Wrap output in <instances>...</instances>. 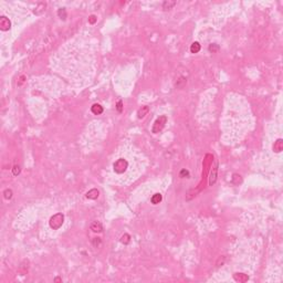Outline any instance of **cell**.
Returning a JSON list of instances; mask_svg holds the SVG:
<instances>
[{
    "instance_id": "6da1fadb",
    "label": "cell",
    "mask_w": 283,
    "mask_h": 283,
    "mask_svg": "<svg viewBox=\"0 0 283 283\" xmlns=\"http://www.w3.org/2000/svg\"><path fill=\"white\" fill-rule=\"evenodd\" d=\"M63 222H64V216H63V214H55V215H53L51 218H50V220H49V225H50V227H51V229H53V230H58V229H60L61 227H62Z\"/></svg>"
},
{
    "instance_id": "7a4b0ae2",
    "label": "cell",
    "mask_w": 283,
    "mask_h": 283,
    "mask_svg": "<svg viewBox=\"0 0 283 283\" xmlns=\"http://www.w3.org/2000/svg\"><path fill=\"white\" fill-rule=\"evenodd\" d=\"M128 167V163L124 158H118L114 164H113V169L116 174H123L126 172Z\"/></svg>"
},
{
    "instance_id": "3957f363",
    "label": "cell",
    "mask_w": 283,
    "mask_h": 283,
    "mask_svg": "<svg viewBox=\"0 0 283 283\" xmlns=\"http://www.w3.org/2000/svg\"><path fill=\"white\" fill-rule=\"evenodd\" d=\"M166 123H167V116H166V115L159 116L157 120L154 122V125H153L152 132L154 133V134H157V133H159V132L162 131L163 128L165 127Z\"/></svg>"
},
{
    "instance_id": "277c9868",
    "label": "cell",
    "mask_w": 283,
    "mask_h": 283,
    "mask_svg": "<svg viewBox=\"0 0 283 283\" xmlns=\"http://www.w3.org/2000/svg\"><path fill=\"white\" fill-rule=\"evenodd\" d=\"M11 28V21L9 20V18H7L6 16L0 17V30L1 31H8Z\"/></svg>"
},
{
    "instance_id": "5b68a950",
    "label": "cell",
    "mask_w": 283,
    "mask_h": 283,
    "mask_svg": "<svg viewBox=\"0 0 283 283\" xmlns=\"http://www.w3.org/2000/svg\"><path fill=\"white\" fill-rule=\"evenodd\" d=\"M217 172H218V162L215 160V165H214V167H212V170H211V173H210V177H209L210 186L215 185L216 180H217Z\"/></svg>"
},
{
    "instance_id": "8992f818",
    "label": "cell",
    "mask_w": 283,
    "mask_h": 283,
    "mask_svg": "<svg viewBox=\"0 0 283 283\" xmlns=\"http://www.w3.org/2000/svg\"><path fill=\"white\" fill-rule=\"evenodd\" d=\"M99 196H100V191L97 190V189H91V190H89L88 193H86V195H85V197L88 198V199H92V200H95L99 198Z\"/></svg>"
},
{
    "instance_id": "52a82bcc",
    "label": "cell",
    "mask_w": 283,
    "mask_h": 283,
    "mask_svg": "<svg viewBox=\"0 0 283 283\" xmlns=\"http://www.w3.org/2000/svg\"><path fill=\"white\" fill-rule=\"evenodd\" d=\"M90 228H91V230L93 231V232H96V233H100V232L103 231V226H102V223H101L100 221H93L91 223Z\"/></svg>"
},
{
    "instance_id": "ba28073f",
    "label": "cell",
    "mask_w": 283,
    "mask_h": 283,
    "mask_svg": "<svg viewBox=\"0 0 283 283\" xmlns=\"http://www.w3.org/2000/svg\"><path fill=\"white\" fill-rule=\"evenodd\" d=\"M283 151V139L282 138H278L273 144V152L274 153H280Z\"/></svg>"
},
{
    "instance_id": "9c48e42d",
    "label": "cell",
    "mask_w": 283,
    "mask_h": 283,
    "mask_svg": "<svg viewBox=\"0 0 283 283\" xmlns=\"http://www.w3.org/2000/svg\"><path fill=\"white\" fill-rule=\"evenodd\" d=\"M91 111H92V113H93L94 115H101V114L103 113L104 109H103V106H102V105L97 104V103H95V104L92 105V107H91Z\"/></svg>"
},
{
    "instance_id": "30bf717a",
    "label": "cell",
    "mask_w": 283,
    "mask_h": 283,
    "mask_svg": "<svg viewBox=\"0 0 283 283\" xmlns=\"http://www.w3.org/2000/svg\"><path fill=\"white\" fill-rule=\"evenodd\" d=\"M176 1H174V0H166V1H164L163 2V9L164 10H170V9H173L174 7L176 6Z\"/></svg>"
},
{
    "instance_id": "8fae6325",
    "label": "cell",
    "mask_w": 283,
    "mask_h": 283,
    "mask_svg": "<svg viewBox=\"0 0 283 283\" xmlns=\"http://www.w3.org/2000/svg\"><path fill=\"white\" fill-rule=\"evenodd\" d=\"M233 278L236 281H239V282H246L249 280V277L244 274V273H235L233 274Z\"/></svg>"
},
{
    "instance_id": "7c38bea8",
    "label": "cell",
    "mask_w": 283,
    "mask_h": 283,
    "mask_svg": "<svg viewBox=\"0 0 283 283\" xmlns=\"http://www.w3.org/2000/svg\"><path fill=\"white\" fill-rule=\"evenodd\" d=\"M44 11H46V4L40 2V4H38L37 8L33 10V13L37 15V16H40V15H42Z\"/></svg>"
},
{
    "instance_id": "4fadbf2b",
    "label": "cell",
    "mask_w": 283,
    "mask_h": 283,
    "mask_svg": "<svg viewBox=\"0 0 283 283\" xmlns=\"http://www.w3.org/2000/svg\"><path fill=\"white\" fill-rule=\"evenodd\" d=\"M148 112H149V107L147 105L142 106L141 109L138 110V112H137V117L138 118H143V117H145V115H146Z\"/></svg>"
},
{
    "instance_id": "5bb4252c",
    "label": "cell",
    "mask_w": 283,
    "mask_h": 283,
    "mask_svg": "<svg viewBox=\"0 0 283 283\" xmlns=\"http://www.w3.org/2000/svg\"><path fill=\"white\" fill-rule=\"evenodd\" d=\"M162 200H163V196L160 194H158V193L155 195H153V197L151 198V201H152L153 205H158Z\"/></svg>"
},
{
    "instance_id": "9a60e30c",
    "label": "cell",
    "mask_w": 283,
    "mask_h": 283,
    "mask_svg": "<svg viewBox=\"0 0 283 283\" xmlns=\"http://www.w3.org/2000/svg\"><path fill=\"white\" fill-rule=\"evenodd\" d=\"M201 49V46L199 44V42H194L191 46H190V52L191 53H198Z\"/></svg>"
},
{
    "instance_id": "2e32d148",
    "label": "cell",
    "mask_w": 283,
    "mask_h": 283,
    "mask_svg": "<svg viewBox=\"0 0 283 283\" xmlns=\"http://www.w3.org/2000/svg\"><path fill=\"white\" fill-rule=\"evenodd\" d=\"M58 17L61 20H65L67 19V10L65 8H60L58 10Z\"/></svg>"
},
{
    "instance_id": "e0dca14e",
    "label": "cell",
    "mask_w": 283,
    "mask_h": 283,
    "mask_svg": "<svg viewBox=\"0 0 283 283\" xmlns=\"http://www.w3.org/2000/svg\"><path fill=\"white\" fill-rule=\"evenodd\" d=\"M121 242L123 244H128L131 242V236L128 233H124L123 236L121 237Z\"/></svg>"
},
{
    "instance_id": "ac0fdd59",
    "label": "cell",
    "mask_w": 283,
    "mask_h": 283,
    "mask_svg": "<svg viewBox=\"0 0 283 283\" xmlns=\"http://www.w3.org/2000/svg\"><path fill=\"white\" fill-rule=\"evenodd\" d=\"M12 196H13V193H12V190L11 189H6L5 191H4V197H5L7 200H10L11 198H12Z\"/></svg>"
},
{
    "instance_id": "d6986e66",
    "label": "cell",
    "mask_w": 283,
    "mask_h": 283,
    "mask_svg": "<svg viewBox=\"0 0 283 283\" xmlns=\"http://www.w3.org/2000/svg\"><path fill=\"white\" fill-rule=\"evenodd\" d=\"M189 176H190V174H189V170H187V169H181L180 173H179V177L180 178H188Z\"/></svg>"
},
{
    "instance_id": "ffe728a7",
    "label": "cell",
    "mask_w": 283,
    "mask_h": 283,
    "mask_svg": "<svg viewBox=\"0 0 283 283\" xmlns=\"http://www.w3.org/2000/svg\"><path fill=\"white\" fill-rule=\"evenodd\" d=\"M209 51L211 53H216L219 51V46L218 44H216V43H214V44H210L209 46Z\"/></svg>"
},
{
    "instance_id": "44dd1931",
    "label": "cell",
    "mask_w": 283,
    "mask_h": 283,
    "mask_svg": "<svg viewBox=\"0 0 283 283\" xmlns=\"http://www.w3.org/2000/svg\"><path fill=\"white\" fill-rule=\"evenodd\" d=\"M92 244H93L95 248H99V247L102 244V240H101V238H93V240H92Z\"/></svg>"
},
{
    "instance_id": "7402d4cb",
    "label": "cell",
    "mask_w": 283,
    "mask_h": 283,
    "mask_svg": "<svg viewBox=\"0 0 283 283\" xmlns=\"http://www.w3.org/2000/svg\"><path fill=\"white\" fill-rule=\"evenodd\" d=\"M21 172V168L18 166V165H16V166H13V168H12V174L15 175V176H18L19 174H20Z\"/></svg>"
},
{
    "instance_id": "603a6c76",
    "label": "cell",
    "mask_w": 283,
    "mask_h": 283,
    "mask_svg": "<svg viewBox=\"0 0 283 283\" xmlns=\"http://www.w3.org/2000/svg\"><path fill=\"white\" fill-rule=\"evenodd\" d=\"M116 110H117L118 113H122V112H123V102H122L121 100L118 101L117 104H116Z\"/></svg>"
},
{
    "instance_id": "cb8c5ba5",
    "label": "cell",
    "mask_w": 283,
    "mask_h": 283,
    "mask_svg": "<svg viewBox=\"0 0 283 283\" xmlns=\"http://www.w3.org/2000/svg\"><path fill=\"white\" fill-rule=\"evenodd\" d=\"M96 20H97V18L94 16V15H92V16H90L89 18V22L91 23V25H94L95 22H96Z\"/></svg>"
},
{
    "instance_id": "d4e9b609",
    "label": "cell",
    "mask_w": 283,
    "mask_h": 283,
    "mask_svg": "<svg viewBox=\"0 0 283 283\" xmlns=\"http://www.w3.org/2000/svg\"><path fill=\"white\" fill-rule=\"evenodd\" d=\"M23 81H25V76H21V78H20V83L18 84V85H19V86H21V85H22V83H23Z\"/></svg>"
},
{
    "instance_id": "484cf974",
    "label": "cell",
    "mask_w": 283,
    "mask_h": 283,
    "mask_svg": "<svg viewBox=\"0 0 283 283\" xmlns=\"http://www.w3.org/2000/svg\"><path fill=\"white\" fill-rule=\"evenodd\" d=\"M54 281H57V282H59V281H62V280H61V279H60V278H55V279H54Z\"/></svg>"
}]
</instances>
